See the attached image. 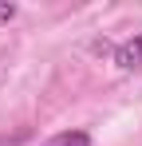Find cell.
Returning <instances> with one entry per match:
<instances>
[{
  "instance_id": "cell-1",
  "label": "cell",
  "mask_w": 142,
  "mask_h": 146,
  "mask_svg": "<svg viewBox=\"0 0 142 146\" xmlns=\"http://www.w3.org/2000/svg\"><path fill=\"white\" fill-rule=\"evenodd\" d=\"M115 63L122 67V71L142 67V36H130L126 44H118V48H115Z\"/></svg>"
},
{
  "instance_id": "cell-2",
  "label": "cell",
  "mask_w": 142,
  "mask_h": 146,
  "mask_svg": "<svg viewBox=\"0 0 142 146\" xmlns=\"http://www.w3.org/2000/svg\"><path fill=\"white\" fill-rule=\"evenodd\" d=\"M44 146H91V134H87V130H63V134L47 138Z\"/></svg>"
},
{
  "instance_id": "cell-3",
  "label": "cell",
  "mask_w": 142,
  "mask_h": 146,
  "mask_svg": "<svg viewBox=\"0 0 142 146\" xmlns=\"http://www.w3.org/2000/svg\"><path fill=\"white\" fill-rule=\"evenodd\" d=\"M8 20H16V4L0 0V24H8Z\"/></svg>"
}]
</instances>
